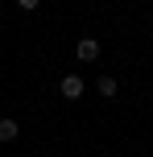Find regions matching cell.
I'll return each mask as SVG.
<instances>
[{
    "mask_svg": "<svg viewBox=\"0 0 153 157\" xmlns=\"http://www.w3.org/2000/svg\"><path fill=\"white\" fill-rule=\"evenodd\" d=\"M17 132H21V124H17V120H0V145H4V141H17Z\"/></svg>",
    "mask_w": 153,
    "mask_h": 157,
    "instance_id": "277c9868",
    "label": "cell"
},
{
    "mask_svg": "<svg viewBox=\"0 0 153 157\" xmlns=\"http://www.w3.org/2000/svg\"><path fill=\"white\" fill-rule=\"evenodd\" d=\"M17 4H21V8H29V13H33V8L41 4V0H17Z\"/></svg>",
    "mask_w": 153,
    "mask_h": 157,
    "instance_id": "5b68a950",
    "label": "cell"
},
{
    "mask_svg": "<svg viewBox=\"0 0 153 157\" xmlns=\"http://www.w3.org/2000/svg\"><path fill=\"white\" fill-rule=\"evenodd\" d=\"M58 91H62V99H83V91H87V83H83L79 75H66L62 83H58Z\"/></svg>",
    "mask_w": 153,
    "mask_h": 157,
    "instance_id": "6da1fadb",
    "label": "cell"
},
{
    "mask_svg": "<svg viewBox=\"0 0 153 157\" xmlns=\"http://www.w3.org/2000/svg\"><path fill=\"white\" fill-rule=\"evenodd\" d=\"M95 91L104 95V99H112V95L120 91V87H116V78H112V75H99V78H95Z\"/></svg>",
    "mask_w": 153,
    "mask_h": 157,
    "instance_id": "3957f363",
    "label": "cell"
},
{
    "mask_svg": "<svg viewBox=\"0 0 153 157\" xmlns=\"http://www.w3.org/2000/svg\"><path fill=\"white\" fill-rule=\"evenodd\" d=\"M75 54H79V62H99V41L95 37H83L79 46H75Z\"/></svg>",
    "mask_w": 153,
    "mask_h": 157,
    "instance_id": "7a4b0ae2",
    "label": "cell"
}]
</instances>
